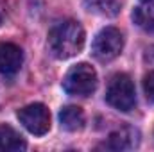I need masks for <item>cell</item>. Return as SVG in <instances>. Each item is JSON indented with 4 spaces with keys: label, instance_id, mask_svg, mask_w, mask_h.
Instances as JSON below:
<instances>
[{
    "label": "cell",
    "instance_id": "obj_13",
    "mask_svg": "<svg viewBox=\"0 0 154 152\" xmlns=\"http://www.w3.org/2000/svg\"><path fill=\"white\" fill-rule=\"evenodd\" d=\"M143 4H147V5H154V0H142Z\"/></svg>",
    "mask_w": 154,
    "mask_h": 152
},
{
    "label": "cell",
    "instance_id": "obj_5",
    "mask_svg": "<svg viewBox=\"0 0 154 152\" xmlns=\"http://www.w3.org/2000/svg\"><path fill=\"white\" fill-rule=\"evenodd\" d=\"M18 120L31 132L41 136L50 129V111L43 104H29L18 111Z\"/></svg>",
    "mask_w": 154,
    "mask_h": 152
},
{
    "label": "cell",
    "instance_id": "obj_1",
    "mask_svg": "<svg viewBox=\"0 0 154 152\" xmlns=\"http://www.w3.org/2000/svg\"><path fill=\"white\" fill-rule=\"evenodd\" d=\"M48 50L57 59H68L77 56L84 47V29L75 20L56 23L48 32Z\"/></svg>",
    "mask_w": 154,
    "mask_h": 152
},
{
    "label": "cell",
    "instance_id": "obj_2",
    "mask_svg": "<svg viewBox=\"0 0 154 152\" xmlns=\"http://www.w3.org/2000/svg\"><path fill=\"white\" fill-rule=\"evenodd\" d=\"M106 102L118 111H131L136 104V91L127 74H116L111 77L106 90Z\"/></svg>",
    "mask_w": 154,
    "mask_h": 152
},
{
    "label": "cell",
    "instance_id": "obj_10",
    "mask_svg": "<svg viewBox=\"0 0 154 152\" xmlns=\"http://www.w3.org/2000/svg\"><path fill=\"white\" fill-rule=\"evenodd\" d=\"M88 5H90V11H99L102 14L113 16V14L118 13V9H120L122 4L118 0H90Z\"/></svg>",
    "mask_w": 154,
    "mask_h": 152
},
{
    "label": "cell",
    "instance_id": "obj_7",
    "mask_svg": "<svg viewBox=\"0 0 154 152\" xmlns=\"http://www.w3.org/2000/svg\"><path fill=\"white\" fill-rule=\"evenodd\" d=\"M140 143V132L134 127H122L109 134L106 147L111 150H131Z\"/></svg>",
    "mask_w": 154,
    "mask_h": 152
},
{
    "label": "cell",
    "instance_id": "obj_11",
    "mask_svg": "<svg viewBox=\"0 0 154 152\" xmlns=\"http://www.w3.org/2000/svg\"><path fill=\"white\" fill-rule=\"evenodd\" d=\"M133 18L140 27H143L147 31H154V9H151L149 5L147 7H138L133 13Z\"/></svg>",
    "mask_w": 154,
    "mask_h": 152
},
{
    "label": "cell",
    "instance_id": "obj_4",
    "mask_svg": "<svg viewBox=\"0 0 154 152\" xmlns=\"http://www.w3.org/2000/svg\"><path fill=\"white\" fill-rule=\"evenodd\" d=\"M122 48H124L122 32L115 27H104L93 39L91 54H93L95 59H99L102 63H108V61H113L115 57L120 56Z\"/></svg>",
    "mask_w": 154,
    "mask_h": 152
},
{
    "label": "cell",
    "instance_id": "obj_12",
    "mask_svg": "<svg viewBox=\"0 0 154 152\" xmlns=\"http://www.w3.org/2000/svg\"><path fill=\"white\" fill-rule=\"evenodd\" d=\"M143 90H145V95L147 99L154 102V72H149L145 79H143Z\"/></svg>",
    "mask_w": 154,
    "mask_h": 152
},
{
    "label": "cell",
    "instance_id": "obj_8",
    "mask_svg": "<svg viewBox=\"0 0 154 152\" xmlns=\"http://www.w3.org/2000/svg\"><path fill=\"white\" fill-rule=\"evenodd\" d=\"M27 147L23 136L7 123H0V152H18Z\"/></svg>",
    "mask_w": 154,
    "mask_h": 152
},
{
    "label": "cell",
    "instance_id": "obj_6",
    "mask_svg": "<svg viewBox=\"0 0 154 152\" xmlns=\"http://www.w3.org/2000/svg\"><path fill=\"white\" fill-rule=\"evenodd\" d=\"M23 63L22 48L14 43H0V74L13 75L20 70Z\"/></svg>",
    "mask_w": 154,
    "mask_h": 152
},
{
    "label": "cell",
    "instance_id": "obj_9",
    "mask_svg": "<svg viewBox=\"0 0 154 152\" xmlns=\"http://www.w3.org/2000/svg\"><path fill=\"white\" fill-rule=\"evenodd\" d=\"M59 120H61V125L66 131H70V132L81 131L84 127V113L77 106H66V108H63L59 111Z\"/></svg>",
    "mask_w": 154,
    "mask_h": 152
},
{
    "label": "cell",
    "instance_id": "obj_3",
    "mask_svg": "<svg viewBox=\"0 0 154 152\" xmlns=\"http://www.w3.org/2000/svg\"><path fill=\"white\" fill-rule=\"evenodd\" d=\"M63 88L70 95L86 97L93 93L97 88V74L93 66H90L88 63H79L75 66H72L63 79Z\"/></svg>",
    "mask_w": 154,
    "mask_h": 152
}]
</instances>
